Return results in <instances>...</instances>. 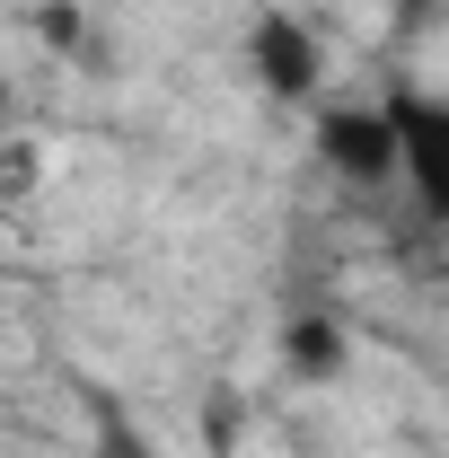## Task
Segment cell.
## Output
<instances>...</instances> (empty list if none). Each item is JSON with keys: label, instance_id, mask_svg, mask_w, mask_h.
<instances>
[{"label": "cell", "instance_id": "6", "mask_svg": "<svg viewBox=\"0 0 449 458\" xmlns=\"http://www.w3.org/2000/svg\"><path fill=\"white\" fill-rule=\"evenodd\" d=\"M238 414H247V405H238V397L221 388V397H212V414H203V432H212V450H229V423H238Z\"/></svg>", "mask_w": 449, "mask_h": 458}, {"label": "cell", "instance_id": "2", "mask_svg": "<svg viewBox=\"0 0 449 458\" xmlns=\"http://www.w3.org/2000/svg\"><path fill=\"white\" fill-rule=\"evenodd\" d=\"M247 71H256V89L274 106H318V89H326V36L309 18H291V9H265L247 27Z\"/></svg>", "mask_w": 449, "mask_h": 458}, {"label": "cell", "instance_id": "4", "mask_svg": "<svg viewBox=\"0 0 449 458\" xmlns=\"http://www.w3.org/2000/svg\"><path fill=\"white\" fill-rule=\"evenodd\" d=\"M282 361H291L300 379H335V370H343V327H335V318H318V309L291 318V327H282Z\"/></svg>", "mask_w": 449, "mask_h": 458}, {"label": "cell", "instance_id": "5", "mask_svg": "<svg viewBox=\"0 0 449 458\" xmlns=\"http://www.w3.org/2000/svg\"><path fill=\"white\" fill-rule=\"evenodd\" d=\"M36 36H45V45H54V54H97V45H89V27H80V9H71V0H45V9H36Z\"/></svg>", "mask_w": 449, "mask_h": 458}, {"label": "cell", "instance_id": "1", "mask_svg": "<svg viewBox=\"0 0 449 458\" xmlns=\"http://www.w3.org/2000/svg\"><path fill=\"white\" fill-rule=\"evenodd\" d=\"M388 132H396V185L414 194L423 221H449V106L432 89H388Z\"/></svg>", "mask_w": 449, "mask_h": 458}, {"label": "cell", "instance_id": "3", "mask_svg": "<svg viewBox=\"0 0 449 458\" xmlns=\"http://www.w3.org/2000/svg\"><path fill=\"white\" fill-rule=\"evenodd\" d=\"M309 150H318V168L335 176V185H352V194L396 185V132H388V106H318Z\"/></svg>", "mask_w": 449, "mask_h": 458}, {"label": "cell", "instance_id": "7", "mask_svg": "<svg viewBox=\"0 0 449 458\" xmlns=\"http://www.w3.org/2000/svg\"><path fill=\"white\" fill-rule=\"evenodd\" d=\"M0 123H9V80H0Z\"/></svg>", "mask_w": 449, "mask_h": 458}]
</instances>
